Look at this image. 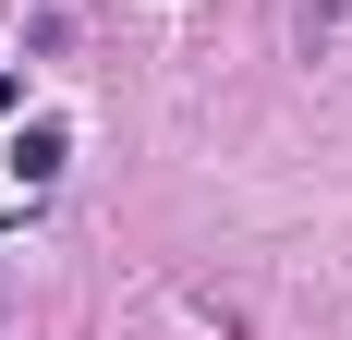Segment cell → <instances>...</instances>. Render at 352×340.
Returning a JSON list of instances; mask_svg holds the SVG:
<instances>
[{
  "mask_svg": "<svg viewBox=\"0 0 352 340\" xmlns=\"http://www.w3.org/2000/svg\"><path fill=\"white\" fill-rule=\"evenodd\" d=\"M61 158H73L61 122H25V134H12V182H25V195H36V182H61Z\"/></svg>",
  "mask_w": 352,
  "mask_h": 340,
  "instance_id": "6da1fadb",
  "label": "cell"
},
{
  "mask_svg": "<svg viewBox=\"0 0 352 340\" xmlns=\"http://www.w3.org/2000/svg\"><path fill=\"white\" fill-rule=\"evenodd\" d=\"M340 12H352V0H304V49H316V36L340 25Z\"/></svg>",
  "mask_w": 352,
  "mask_h": 340,
  "instance_id": "7a4b0ae2",
  "label": "cell"
}]
</instances>
